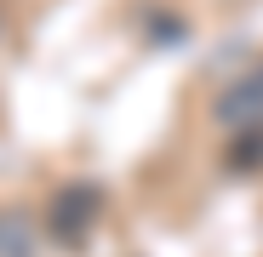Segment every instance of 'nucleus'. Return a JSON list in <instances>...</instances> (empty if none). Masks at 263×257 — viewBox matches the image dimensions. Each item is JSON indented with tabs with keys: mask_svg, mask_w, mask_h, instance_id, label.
I'll return each instance as SVG.
<instances>
[{
	"mask_svg": "<svg viewBox=\"0 0 263 257\" xmlns=\"http://www.w3.org/2000/svg\"><path fill=\"white\" fill-rule=\"evenodd\" d=\"M92 211H98V189H69V194H58V206H52L58 240H80L86 223H92Z\"/></svg>",
	"mask_w": 263,
	"mask_h": 257,
	"instance_id": "nucleus-1",
	"label": "nucleus"
},
{
	"mask_svg": "<svg viewBox=\"0 0 263 257\" xmlns=\"http://www.w3.org/2000/svg\"><path fill=\"white\" fill-rule=\"evenodd\" d=\"M263 109V74H246L235 92L217 103V120H246V114H257Z\"/></svg>",
	"mask_w": 263,
	"mask_h": 257,
	"instance_id": "nucleus-2",
	"label": "nucleus"
},
{
	"mask_svg": "<svg viewBox=\"0 0 263 257\" xmlns=\"http://www.w3.org/2000/svg\"><path fill=\"white\" fill-rule=\"evenodd\" d=\"M0 257H34V240L12 211H0Z\"/></svg>",
	"mask_w": 263,
	"mask_h": 257,
	"instance_id": "nucleus-3",
	"label": "nucleus"
}]
</instances>
